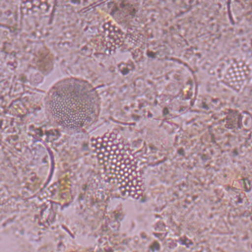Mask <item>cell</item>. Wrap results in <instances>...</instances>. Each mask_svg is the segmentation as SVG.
I'll list each match as a JSON object with an SVG mask.
<instances>
[{
    "label": "cell",
    "instance_id": "6da1fadb",
    "mask_svg": "<svg viewBox=\"0 0 252 252\" xmlns=\"http://www.w3.org/2000/svg\"><path fill=\"white\" fill-rule=\"evenodd\" d=\"M51 119L68 129H82L90 125L98 111L94 90L87 82L68 78L55 84L46 97Z\"/></svg>",
    "mask_w": 252,
    "mask_h": 252
},
{
    "label": "cell",
    "instance_id": "7a4b0ae2",
    "mask_svg": "<svg viewBox=\"0 0 252 252\" xmlns=\"http://www.w3.org/2000/svg\"><path fill=\"white\" fill-rule=\"evenodd\" d=\"M92 146L105 178L116 183L124 194L140 198L142 185L138 158L123 139L109 132L93 138Z\"/></svg>",
    "mask_w": 252,
    "mask_h": 252
}]
</instances>
